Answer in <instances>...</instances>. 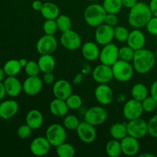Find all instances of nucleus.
I'll return each instance as SVG.
<instances>
[{
	"label": "nucleus",
	"mask_w": 157,
	"mask_h": 157,
	"mask_svg": "<svg viewBox=\"0 0 157 157\" xmlns=\"http://www.w3.org/2000/svg\"><path fill=\"white\" fill-rule=\"evenodd\" d=\"M153 17L149 5L139 2L130 9L128 15V22L134 29L145 27L147 22Z\"/></svg>",
	"instance_id": "f257e3e1"
},
{
	"label": "nucleus",
	"mask_w": 157,
	"mask_h": 157,
	"mask_svg": "<svg viewBox=\"0 0 157 157\" xmlns=\"http://www.w3.org/2000/svg\"><path fill=\"white\" fill-rule=\"evenodd\" d=\"M132 61L135 71L140 75H145L154 67L156 58L152 51L144 48L135 52Z\"/></svg>",
	"instance_id": "f03ea898"
},
{
	"label": "nucleus",
	"mask_w": 157,
	"mask_h": 157,
	"mask_svg": "<svg viewBox=\"0 0 157 157\" xmlns=\"http://www.w3.org/2000/svg\"><path fill=\"white\" fill-rule=\"evenodd\" d=\"M107 13L103 5L94 3L84 9V18L88 25L96 28L104 23Z\"/></svg>",
	"instance_id": "7ed1b4c3"
},
{
	"label": "nucleus",
	"mask_w": 157,
	"mask_h": 157,
	"mask_svg": "<svg viewBox=\"0 0 157 157\" xmlns=\"http://www.w3.org/2000/svg\"><path fill=\"white\" fill-rule=\"evenodd\" d=\"M113 71V78L120 82H127L129 81L133 76L134 68L133 64L129 61L117 60L111 66Z\"/></svg>",
	"instance_id": "20e7f679"
},
{
	"label": "nucleus",
	"mask_w": 157,
	"mask_h": 157,
	"mask_svg": "<svg viewBox=\"0 0 157 157\" xmlns=\"http://www.w3.org/2000/svg\"><path fill=\"white\" fill-rule=\"evenodd\" d=\"M45 137L47 138L52 147H57L66 141V128L59 124H52L46 130Z\"/></svg>",
	"instance_id": "39448f33"
},
{
	"label": "nucleus",
	"mask_w": 157,
	"mask_h": 157,
	"mask_svg": "<svg viewBox=\"0 0 157 157\" xmlns=\"http://www.w3.org/2000/svg\"><path fill=\"white\" fill-rule=\"evenodd\" d=\"M107 119V112L104 107L94 106L90 107L84 113V121L94 127L101 125Z\"/></svg>",
	"instance_id": "423d86ee"
},
{
	"label": "nucleus",
	"mask_w": 157,
	"mask_h": 157,
	"mask_svg": "<svg viewBox=\"0 0 157 157\" xmlns=\"http://www.w3.org/2000/svg\"><path fill=\"white\" fill-rule=\"evenodd\" d=\"M127 133L136 139H142L148 134L147 122L141 117L129 121L127 124Z\"/></svg>",
	"instance_id": "0eeeda50"
},
{
	"label": "nucleus",
	"mask_w": 157,
	"mask_h": 157,
	"mask_svg": "<svg viewBox=\"0 0 157 157\" xmlns=\"http://www.w3.org/2000/svg\"><path fill=\"white\" fill-rule=\"evenodd\" d=\"M58 48V41L54 35L44 34L38 40L36 50L40 55H52Z\"/></svg>",
	"instance_id": "6e6552de"
},
{
	"label": "nucleus",
	"mask_w": 157,
	"mask_h": 157,
	"mask_svg": "<svg viewBox=\"0 0 157 157\" xmlns=\"http://www.w3.org/2000/svg\"><path fill=\"white\" fill-rule=\"evenodd\" d=\"M101 64L112 66L119 60V48L113 43H110L103 46L99 55Z\"/></svg>",
	"instance_id": "1a4fd4ad"
},
{
	"label": "nucleus",
	"mask_w": 157,
	"mask_h": 157,
	"mask_svg": "<svg viewBox=\"0 0 157 157\" xmlns=\"http://www.w3.org/2000/svg\"><path fill=\"white\" fill-rule=\"evenodd\" d=\"M94 38L96 42L100 45L104 46L110 44L114 38V27L103 23L96 27Z\"/></svg>",
	"instance_id": "9d476101"
},
{
	"label": "nucleus",
	"mask_w": 157,
	"mask_h": 157,
	"mask_svg": "<svg viewBox=\"0 0 157 157\" xmlns=\"http://www.w3.org/2000/svg\"><path fill=\"white\" fill-rule=\"evenodd\" d=\"M60 41L63 47L69 51H75L79 48L82 44V40L78 32L72 29L62 32Z\"/></svg>",
	"instance_id": "9b49d317"
},
{
	"label": "nucleus",
	"mask_w": 157,
	"mask_h": 157,
	"mask_svg": "<svg viewBox=\"0 0 157 157\" xmlns=\"http://www.w3.org/2000/svg\"><path fill=\"white\" fill-rule=\"evenodd\" d=\"M144 112L142 103L133 98L127 101L123 107V114L128 121L141 117Z\"/></svg>",
	"instance_id": "f8f14e48"
},
{
	"label": "nucleus",
	"mask_w": 157,
	"mask_h": 157,
	"mask_svg": "<svg viewBox=\"0 0 157 157\" xmlns=\"http://www.w3.org/2000/svg\"><path fill=\"white\" fill-rule=\"evenodd\" d=\"M76 133L79 139L84 144H92L97 138L95 127L86 121L80 123L76 130Z\"/></svg>",
	"instance_id": "ddd939ff"
},
{
	"label": "nucleus",
	"mask_w": 157,
	"mask_h": 157,
	"mask_svg": "<svg viewBox=\"0 0 157 157\" xmlns=\"http://www.w3.org/2000/svg\"><path fill=\"white\" fill-rule=\"evenodd\" d=\"M92 77L98 84H107L113 79L111 66L100 64L94 68Z\"/></svg>",
	"instance_id": "4468645a"
},
{
	"label": "nucleus",
	"mask_w": 157,
	"mask_h": 157,
	"mask_svg": "<svg viewBox=\"0 0 157 157\" xmlns=\"http://www.w3.org/2000/svg\"><path fill=\"white\" fill-rule=\"evenodd\" d=\"M52 145L45 136H38L32 141L30 151L35 156H44L48 153Z\"/></svg>",
	"instance_id": "2eb2a0df"
},
{
	"label": "nucleus",
	"mask_w": 157,
	"mask_h": 157,
	"mask_svg": "<svg viewBox=\"0 0 157 157\" xmlns=\"http://www.w3.org/2000/svg\"><path fill=\"white\" fill-rule=\"evenodd\" d=\"M43 81L38 76H29L22 83V90L29 96H35L42 90Z\"/></svg>",
	"instance_id": "dca6fc26"
},
{
	"label": "nucleus",
	"mask_w": 157,
	"mask_h": 157,
	"mask_svg": "<svg viewBox=\"0 0 157 157\" xmlns=\"http://www.w3.org/2000/svg\"><path fill=\"white\" fill-rule=\"evenodd\" d=\"M94 97L99 104L108 105L113 99V90L107 84H99L94 90Z\"/></svg>",
	"instance_id": "f3484780"
},
{
	"label": "nucleus",
	"mask_w": 157,
	"mask_h": 157,
	"mask_svg": "<svg viewBox=\"0 0 157 157\" xmlns=\"http://www.w3.org/2000/svg\"><path fill=\"white\" fill-rule=\"evenodd\" d=\"M52 93L55 98L65 101L71 94H73L71 84L64 79L58 80L53 84Z\"/></svg>",
	"instance_id": "a211bd4d"
},
{
	"label": "nucleus",
	"mask_w": 157,
	"mask_h": 157,
	"mask_svg": "<svg viewBox=\"0 0 157 157\" xmlns=\"http://www.w3.org/2000/svg\"><path fill=\"white\" fill-rule=\"evenodd\" d=\"M122 153L128 156H136L140 151V146L139 140L127 135V136L121 140Z\"/></svg>",
	"instance_id": "6ab92c4d"
},
{
	"label": "nucleus",
	"mask_w": 157,
	"mask_h": 157,
	"mask_svg": "<svg viewBox=\"0 0 157 157\" xmlns=\"http://www.w3.org/2000/svg\"><path fill=\"white\" fill-rule=\"evenodd\" d=\"M127 45L134 51L144 48L146 44V36L144 32L139 29H135L130 32L127 38Z\"/></svg>",
	"instance_id": "aec40b11"
},
{
	"label": "nucleus",
	"mask_w": 157,
	"mask_h": 157,
	"mask_svg": "<svg viewBox=\"0 0 157 157\" xmlns=\"http://www.w3.org/2000/svg\"><path fill=\"white\" fill-rule=\"evenodd\" d=\"M6 94L12 98L18 96L22 90V84L15 76H7L3 81Z\"/></svg>",
	"instance_id": "412c9836"
},
{
	"label": "nucleus",
	"mask_w": 157,
	"mask_h": 157,
	"mask_svg": "<svg viewBox=\"0 0 157 157\" xmlns=\"http://www.w3.org/2000/svg\"><path fill=\"white\" fill-rule=\"evenodd\" d=\"M19 106L14 100H7L0 104V118L9 120L15 116L18 111Z\"/></svg>",
	"instance_id": "4be33fe9"
},
{
	"label": "nucleus",
	"mask_w": 157,
	"mask_h": 157,
	"mask_svg": "<svg viewBox=\"0 0 157 157\" xmlns=\"http://www.w3.org/2000/svg\"><path fill=\"white\" fill-rule=\"evenodd\" d=\"M98 44V43L93 41H87L84 43L81 47V54L84 58L89 61H94L99 58L101 50Z\"/></svg>",
	"instance_id": "5701e85b"
},
{
	"label": "nucleus",
	"mask_w": 157,
	"mask_h": 157,
	"mask_svg": "<svg viewBox=\"0 0 157 157\" xmlns=\"http://www.w3.org/2000/svg\"><path fill=\"white\" fill-rule=\"evenodd\" d=\"M49 109H50V112L52 113V114L55 117H62L66 116L69 110L64 100L56 98L51 101Z\"/></svg>",
	"instance_id": "b1692460"
},
{
	"label": "nucleus",
	"mask_w": 157,
	"mask_h": 157,
	"mask_svg": "<svg viewBox=\"0 0 157 157\" xmlns=\"http://www.w3.org/2000/svg\"><path fill=\"white\" fill-rule=\"evenodd\" d=\"M26 124L32 129V130H38L42 126L44 122L43 114L40 110L33 109L28 112L25 117Z\"/></svg>",
	"instance_id": "393cba45"
},
{
	"label": "nucleus",
	"mask_w": 157,
	"mask_h": 157,
	"mask_svg": "<svg viewBox=\"0 0 157 157\" xmlns=\"http://www.w3.org/2000/svg\"><path fill=\"white\" fill-rule=\"evenodd\" d=\"M40 71L43 73L53 72L55 70L56 61L52 55H41L38 60Z\"/></svg>",
	"instance_id": "a878e982"
},
{
	"label": "nucleus",
	"mask_w": 157,
	"mask_h": 157,
	"mask_svg": "<svg viewBox=\"0 0 157 157\" xmlns=\"http://www.w3.org/2000/svg\"><path fill=\"white\" fill-rule=\"evenodd\" d=\"M40 12L45 19H56L60 15L59 7L52 2L43 3Z\"/></svg>",
	"instance_id": "bb28decb"
},
{
	"label": "nucleus",
	"mask_w": 157,
	"mask_h": 157,
	"mask_svg": "<svg viewBox=\"0 0 157 157\" xmlns=\"http://www.w3.org/2000/svg\"><path fill=\"white\" fill-rule=\"evenodd\" d=\"M109 132L113 139L120 141L128 135L127 124H122V123H116V124H112Z\"/></svg>",
	"instance_id": "cd10ccee"
},
{
	"label": "nucleus",
	"mask_w": 157,
	"mask_h": 157,
	"mask_svg": "<svg viewBox=\"0 0 157 157\" xmlns=\"http://www.w3.org/2000/svg\"><path fill=\"white\" fill-rule=\"evenodd\" d=\"M149 90L147 86L143 83H136L131 89L132 98L139 101H143L148 97Z\"/></svg>",
	"instance_id": "c85d7f7f"
},
{
	"label": "nucleus",
	"mask_w": 157,
	"mask_h": 157,
	"mask_svg": "<svg viewBox=\"0 0 157 157\" xmlns=\"http://www.w3.org/2000/svg\"><path fill=\"white\" fill-rule=\"evenodd\" d=\"M21 68L22 67L20 64L19 61L16 59L9 60L3 66V70L7 76H16L21 71Z\"/></svg>",
	"instance_id": "c756f323"
},
{
	"label": "nucleus",
	"mask_w": 157,
	"mask_h": 157,
	"mask_svg": "<svg viewBox=\"0 0 157 157\" xmlns=\"http://www.w3.org/2000/svg\"><path fill=\"white\" fill-rule=\"evenodd\" d=\"M106 153L110 157H118L122 153L121 141L117 140H110L106 144Z\"/></svg>",
	"instance_id": "7c9ffc66"
},
{
	"label": "nucleus",
	"mask_w": 157,
	"mask_h": 157,
	"mask_svg": "<svg viewBox=\"0 0 157 157\" xmlns=\"http://www.w3.org/2000/svg\"><path fill=\"white\" fill-rule=\"evenodd\" d=\"M56 153L59 157H74L76 150L71 144L64 142L56 147Z\"/></svg>",
	"instance_id": "2f4dec72"
},
{
	"label": "nucleus",
	"mask_w": 157,
	"mask_h": 157,
	"mask_svg": "<svg viewBox=\"0 0 157 157\" xmlns=\"http://www.w3.org/2000/svg\"><path fill=\"white\" fill-rule=\"evenodd\" d=\"M103 6L107 13L117 14L123 7L122 0H104Z\"/></svg>",
	"instance_id": "473e14b6"
},
{
	"label": "nucleus",
	"mask_w": 157,
	"mask_h": 157,
	"mask_svg": "<svg viewBox=\"0 0 157 157\" xmlns=\"http://www.w3.org/2000/svg\"><path fill=\"white\" fill-rule=\"evenodd\" d=\"M58 26V31L61 32H67L71 30L72 28V22L70 17L66 15H60L58 18L55 19Z\"/></svg>",
	"instance_id": "72a5a7b5"
},
{
	"label": "nucleus",
	"mask_w": 157,
	"mask_h": 157,
	"mask_svg": "<svg viewBox=\"0 0 157 157\" xmlns=\"http://www.w3.org/2000/svg\"><path fill=\"white\" fill-rule=\"evenodd\" d=\"M79 124V120L75 115L69 114L64 116V121H63V126L67 130H76Z\"/></svg>",
	"instance_id": "f704fd0d"
},
{
	"label": "nucleus",
	"mask_w": 157,
	"mask_h": 157,
	"mask_svg": "<svg viewBox=\"0 0 157 157\" xmlns=\"http://www.w3.org/2000/svg\"><path fill=\"white\" fill-rule=\"evenodd\" d=\"M66 104L70 110H78L82 106L83 101L78 94H72L65 100Z\"/></svg>",
	"instance_id": "c9c22d12"
},
{
	"label": "nucleus",
	"mask_w": 157,
	"mask_h": 157,
	"mask_svg": "<svg viewBox=\"0 0 157 157\" xmlns=\"http://www.w3.org/2000/svg\"><path fill=\"white\" fill-rule=\"evenodd\" d=\"M135 52L136 51L133 50L130 46H123L122 48H119V59L130 62L133 61Z\"/></svg>",
	"instance_id": "e433bc0d"
},
{
	"label": "nucleus",
	"mask_w": 157,
	"mask_h": 157,
	"mask_svg": "<svg viewBox=\"0 0 157 157\" xmlns=\"http://www.w3.org/2000/svg\"><path fill=\"white\" fill-rule=\"evenodd\" d=\"M130 32L124 26L116 25L114 27V38L120 42H125L127 41Z\"/></svg>",
	"instance_id": "4c0bfd02"
},
{
	"label": "nucleus",
	"mask_w": 157,
	"mask_h": 157,
	"mask_svg": "<svg viewBox=\"0 0 157 157\" xmlns=\"http://www.w3.org/2000/svg\"><path fill=\"white\" fill-rule=\"evenodd\" d=\"M42 29L46 35H54L58 31L55 19H46L43 23Z\"/></svg>",
	"instance_id": "58836bf2"
},
{
	"label": "nucleus",
	"mask_w": 157,
	"mask_h": 157,
	"mask_svg": "<svg viewBox=\"0 0 157 157\" xmlns=\"http://www.w3.org/2000/svg\"><path fill=\"white\" fill-rule=\"evenodd\" d=\"M144 112L151 113L157 109V101L152 96H148L141 101Z\"/></svg>",
	"instance_id": "ea45409f"
},
{
	"label": "nucleus",
	"mask_w": 157,
	"mask_h": 157,
	"mask_svg": "<svg viewBox=\"0 0 157 157\" xmlns=\"http://www.w3.org/2000/svg\"><path fill=\"white\" fill-rule=\"evenodd\" d=\"M24 68L28 76H38L39 72L41 71L38 62L35 61H28L27 64Z\"/></svg>",
	"instance_id": "a19ab883"
},
{
	"label": "nucleus",
	"mask_w": 157,
	"mask_h": 157,
	"mask_svg": "<svg viewBox=\"0 0 157 157\" xmlns=\"http://www.w3.org/2000/svg\"><path fill=\"white\" fill-rule=\"evenodd\" d=\"M32 129L27 124L21 125L17 130V135L21 140H26L32 135Z\"/></svg>",
	"instance_id": "79ce46f5"
},
{
	"label": "nucleus",
	"mask_w": 157,
	"mask_h": 157,
	"mask_svg": "<svg viewBox=\"0 0 157 157\" xmlns=\"http://www.w3.org/2000/svg\"><path fill=\"white\" fill-rule=\"evenodd\" d=\"M148 134L152 137L157 138V114L152 117L147 122Z\"/></svg>",
	"instance_id": "37998d69"
},
{
	"label": "nucleus",
	"mask_w": 157,
	"mask_h": 157,
	"mask_svg": "<svg viewBox=\"0 0 157 157\" xmlns=\"http://www.w3.org/2000/svg\"><path fill=\"white\" fill-rule=\"evenodd\" d=\"M147 28V30L148 33L150 35L156 36L157 35V17L153 16L150 19V21L147 22V25L145 26Z\"/></svg>",
	"instance_id": "c03bdc74"
},
{
	"label": "nucleus",
	"mask_w": 157,
	"mask_h": 157,
	"mask_svg": "<svg viewBox=\"0 0 157 157\" xmlns=\"http://www.w3.org/2000/svg\"><path fill=\"white\" fill-rule=\"evenodd\" d=\"M104 23L107 25H109L110 26H113V27H115L116 25H117L118 18L117 16V14L107 13V15L105 17V20H104Z\"/></svg>",
	"instance_id": "a18cd8bd"
},
{
	"label": "nucleus",
	"mask_w": 157,
	"mask_h": 157,
	"mask_svg": "<svg viewBox=\"0 0 157 157\" xmlns=\"http://www.w3.org/2000/svg\"><path fill=\"white\" fill-rule=\"evenodd\" d=\"M43 82L46 84H52L55 83V75L53 72H47L44 73L43 75Z\"/></svg>",
	"instance_id": "49530a36"
},
{
	"label": "nucleus",
	"mask_w": 157,
	"mask_h": 157,
	"mask_svg": "<svg viewBox=\"0 0 157 157\" xmlns=\"http://www.w3.org/2000/svg\"><path fill=\"white\" fill-rule=\"evenodd\" d=\"M149 6L153 16L157 17V0H150Z\"/></svg>",
	"instance_id": "de8ad7c7"
},
{
	"label": "nucleus",
	"mask_w": 157,
	"mask_h": 157,
	"mask_svg": "<svg viewBox=\"0 0 157 157\" xmlns=\"http://www.w3.org/2000/svg\"><path fill=\"white\" fill-rule=\"evenodd\" d=\"M150 96L153 97L157 101V81H155L150 87Z\"/></svg>",
	"instance_id": "09e8293b"
},
{
	"label": "nucleus",
	"mask_w": 157,
	"mask_h": 157,
	"mask_svg": "<svg viewBox=\"0 0 157 157\" xmlns=\"http://www.w3.org/2000/svg\"><path fill=\"white\" fill-rule=\"evenodd\" d=\"M137 2V0H122L123 6L130 9L133 8Z\"/></svg>",
	"instance_id": "8fccbe9b"
},
{
	"label": "nucleus",
	"mask_w": 157,
	"mask_h": 157,
	"mask_svg": "<svg viewBox=\"0 0 157 157\" xmlns=\"http://www.w3.org/2000/svg\"><path fill=\"white\" fill-rule=\"evenodd\" d=\"M43 6V2L40 0H35L32 2V8L33 10L37 11V12H40Z\"/></svg>",
	"instance_id": "3c124183"
},
{
	"label": "nucleus",
	"mask_w": 157,
	"mask_h": 157,
	"mask_svg": "<svg viewBox=\"0 0 157 157\" xmlns=\"http://www.w3.org/2000/svg\"><path fill=\"white\" fill-rule=\"evenodd\" d=\"M6 94V88H5L4 84L2 83V81H0V100L3 99L5 98Z\"/></svg>",
	"instance_id": "603ef678"
},
{
	"label": "nucleus",
	"mask_w": 157,
	"mask_h": 157,
	"mask_svg": "<svg viewBox=\"0 0 157 157\" xmlns=\"http://www.w3.org/2000/svg\"><path fill=\"white\" fill-rule=\"evenodd\" d=\"M18 61H19V63H20V64H21V67H25L26 64H27V63H28V61H27L25 58H21V59H19Z\"/></svg>",
	"instance_id": "864d4df0"
},
{
	"label": "nucleus",
	"mask_w": 157,
	"mask_h": 157,
	"mask_svg": "<svg viewBox=\"0 0 157 157\" xmlns=\"http://www.w3.org/2000/svg\"><path fill=\"white\" fill-rule=\"evenodd\" d=\"M5 75H6V74H5V71L4 70H3V68H1V67H0V81H4Z\"/></svg>",
	"instance_id": "5fc2aeb1"
},
{
	"label": "nucleus",
	"mask_w": 157,
	"mask_h": 157,
	"mask_svg": "<svg viewBox=\"0 0 157 157\" xmlns=\"http://www.w3.org/2000/svg\"><path fill=\"white\" fill-rule=\"evenodd\" d=\"M140 157H155V155L149 153H144L140 155Z\"/></svg>",
	"instance_id": "6e6d98bb"
},
{
	"label": "nucleus",
	"mask_w": 157,
	"mask_h": 157,
	"mask_svg": "<svg viewBox=\"0 0 157 157\" xmlns=\"http://www.w3.org/2000/svg\"><path fill=\"white\" fill-rule=\"evenodd\" d=\"M155 55H156V61H157V49H156V53H155Z\"/></svg>",
	"instance_id": "4d7b16f0"
},
{
	"label": "nucleus",
	"mask_w": 157,
	"mask_h": 157,
	"mask_svg": "<svg viewBox=\"0 0 157 157\" xmlns=\"http://www.w3.org/2000/svg\"><path fill=\"white\" fill-rule=\"evenodd\" d=\"M89 1H94V0H89Z\"/></svg>",
	"instance_id": "13d9d810"
},
{
	"label": "nucleus",
	"mask_w": 157,
	"mask_h": 157,
	"mask_svg": "<svg viewBox=\"0 0 157 157\" xmlns=\"http://www.w3.org/2000/svg\"><path fill=\"white\" fill-rule=\"evenodd\" d=\"M18 1H21V0H18Z\"/></svg>",
	"instance_id": "bf43d9fd"
}]
</instances>
